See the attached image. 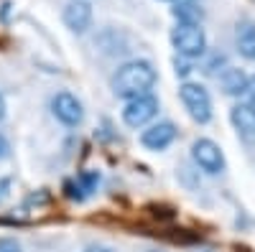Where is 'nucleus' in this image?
Returning <instances> with one entry per match:
<instances>
[{
  "mask_svg": "<svg viewBox=\"0 0 255 252\" xmlns=\"http://www.w3.org/2000/svg\"><path fill=\"white\" fill-rule=\"evenodd\" d=\"M156 84V69L145 59H130L118 67L113 74V92L115 97L130 99L138 94H148Z\"/></svg>",
  "mask_w": 255,
  "mask_h": 252,
  "instance_id": "obj_1",
  "label": "nucleus"
},
{
  "mask_svg": "<svg viewBox=\"0 0 255 252\" xmlns=\"http://www.w3.org/2000/svg\"><path fill=\"white\" fill-rule=\"evenodd\" d=\"M171 44L181 59L194 61L207 54V33L202 23H176L171 31Z\"/></svg>",
  "mask_w": 255,
  "mask_h": 252,
  "instance_id": "obj_2",
  "label": "nucleus"
},
{
  "mask_svg": "<svg viewBox=\"0 0 255 252\" xmlns=\"http://www.w3.org/2000/svg\"><path fill=\"white\" fill-rule=\"evenodd\" d=\"M179 97H181L189 117L194 122L207 125L212 120V97H209L204 84H199V82H184L179 87Z\"/></svg>",
  "mask_w": 255,
  "mask_h": 252,
  "instance_id": "obj_3",
  "label": "nucleus"
},
{
  "mask_svg": "<svg viewBox=\"0 0 255 252\" xmlns=\"http://www.w3.org/2000/svg\"><path fill=\"white\" fill-rule=\"evenodd\" d=\"M158 97L156 94H138V97H130L125 99V107H123V122L133 130H140L145 125H151L158 115Z\"/></svg>",
  "mask_w": 255,
  "mask_h": 252,
  "instance_id": "obj_4",
  "label": "nucleus"
},
{
  "mask_svg": "<svg viewBox=\"0 0 255 252\" xmlns=\"http://www.w3.org/2000/svg\"><path fill=\"white\" fill-rule=\"evenodd\" d=\"M191 158H194V163L202 168V171L207 176H217L225 171V153L222 148L215 143V140H209V138H199L191 143Z\"/></svg>",
  "mask_w": 255,
  "mask_h": 252,
  "instance_id": "obj_5",
  "label": "nucleus"
},
{
  "mask_svg": "<svg viewBox=\"0 0 255 252\" xmlns=\"http://www.w3.org/2000/svg\"><path fill=\"white\" fill-rule=\"evenodd\" d=\"M51 115L67 128H77L84 120V104L72 92H56L51 97Z\"/></svg>",
  "mask_w": 255,
  "mask_h": 252,
  "instance_id": "obj_6",
  "label": "nucleus"
},
{
  "mask_svg": "<svg viewBox=\"0 0 255 252\" xmlns=\"http://www.w3.org/2000/svg\"><path fill=\"white\" fill-rule=\"evenodd\" d=\"M179 130H176V125L174 122H168V120H161V122H151V125H145V130L140 133V145L145 151H166L168 145H171L176 140Z\"/></svg>",
  "mask_w": 255,
  "mask_h": 252,
  "instance_id": "obj_7",
  "label": "nucleus"
},
{
  "mask_svg": "<svg viewBox=\"0 0 255 252\" xmlns=\"http://www.w3.org/2000/svg\"><path fill=\"white\" fill-rule=\"evenodd\" d=\"M61 20L72 33H84L92 26V3L90 0H69L64 5Z\"/></svg>",
  "mask_w": 255,
  "mask_h": 252,
  "instance_id": "obj_8",
  "label": "nucleus"
},
{
  "mask_svg": "<svg viewBox=\"0 0 255 252\" xmlns=\"http://www.w3.org/2000/svg\"><path fill=\"white\" fill-rule=\"evenodd\" d=\"M235 49L243 59L255 61V20L240 18L235 23Z\"/></svg>",
  "mask_w": 255,
  "mask_h": 252,
  "instance_id": "obj_9",
  "label": "nucleus"
},
{
  "mask_svg": "<svg viewBox=\"0 0 255 252\" xmlns=\"http://www.w3.org/2000/svg\"><path fill=\"white\" fill-rule=\"evenodd\" d=\"M230 120H232V125H235V130L243 140H248V143L255 140V112L248 102L235 104V107L230 110Z\"/></svg>",
  "mask_w": 255,
  "mask_h": 252,
  "instance_id": "obj_10",
  "label": "nucleus"
},
{
  "mask_svg": "<svg viewBox=\"0 0 255 252\" xmlns=\"http://www.w3.org/2000/svg\"><path fill=\"white\" fill-rule=\"evenodd\" d=\"M100 186V173L97 171H82L77 178L67 181V196L69 199H77V201H84L87 196H92Z\"/></svg>",
  "mask_w": 255,
  "mask_h": 252,
  "instance_id": "obj_11",
  "label": "nucleus"
},
{
  "mask_svg": "<svg viewBox=\"0 0 255 252\" xmlns=\"http://www.w3.org/2000/svg\"><path fill=\"white\" fill-rule=\"evenodd\" d=\"M248 84H250V77H248L243 69L227 67V69L220 74V87H222V92L230 94V97H243V94H248Z\"/></svg>",
  "mask_w": 255,
  "mask_h": 252,
  "instance_id": "obj_12",
  "label": "nucleus"
},
{
  "mask_svg": "<svg viewBox=\"0 0 255 252\" xmlns=\"http://www.w3.org/2000/svg\"><path fill=\"white\" fill-rule=\"evenodd\" d=\"M171 13H174V18L179 20V23H202V8L197 3H189V0L176 3Z\"/></svg>",
  "mask_w": 255,
  "mask_h": 252,
  "instance_id": "obj_13",
  "label": "nucleus"
},
{
  "mask_svg": "<svg viewBox=\"0 0 255 252\" xmlns=\"http://www.w3.org/2000/svg\"><path fill=\"white\" fill-rule=\"evenodd\" d=\"M174 67H176V77H181V79H186V77L191 74V64H189V59H181V56H176Z\"/></svg>",
  "mask_w": 255,
  "mask_h": 252,
  "instance_id": "obj_14",
  "label": "nucleus"
},
{
  "mask_svg": "<svg viewBox=\"0 0 255 252\" xmlns=\"http://www.w3.org/2000/svg\"><path fill=\"white\" fill-rule=\"evenodd\" d=\"M0 252H20L18 240H13V237H0Z\"/></svg>",
  "mask_w": 255,
  "mask_h": 252,
  "instance_id": "obj_15",
  "label": "nucleus"
},
{
  "mask_svg": "<svg viewBox=\"0 0 255 252\" xmlns=\"http://www.w3.org/2000/svg\"><path fill=\"white\" fill-rule=\"evenodd\" d=\"M8 153H10V143H8V138L3 133H0V161L8 158Z\"/></svg>",
  "mask_w": 255,
  "mask_h": 252,
  "instance_id": "obj_16",
  "label": "nucleus"
},
{
  "mask_svg": "<svg viewBox=\"0 0 255 252\" xmlns=\"http://www.w3.org/2000/svg\"><path fill=\"white\" fill-rule=\"evenodd\" d=\"M84 252H113L110 247H105V245H92V247H87Z\"/></svg>",
  "mask_w": 255,
  "mask_h": 252,
  "instance_id": "obj_17",
  "label": "nucleus"
},
{
  "mask_svg": "<svg viewBox=\"0 0 255 252\" xmlns=\"http://www.w3.org/2000/svg\"><path fill=\"white\" fill-rule=\"evenodd\" d=\"M5 110H8V104H5V97H3V92H0V122H3V117H5Z\"/></svg>",
  "mask_w": 255,
  "mask_h": 252,
  "instance_id": "obj_18",
  "label": "nucleus"
},
{
  "mask_svg": "<svg viewBox=\"0 0 255 252\" xmlns=\"http://www.w3.org/2000/svg\"><path fill=\"white\" fill-rule=\"evenodd\" d=\"M248 94H255V77H250V84H248Z\"/></svg>",
  "mask_w": 255,
  "mask_h": 252,
  "instance_id": "obj_19",
  "label": "nucleus"
},
{
  "mask_svg": "<svg viewBox=\"0 0 255 252\" xmlns=\"http://www.w3.org/2000/svg\"><path fill=\"white\" fill-rule=\"evenodd\" d=\"M248 104H250L253 112H255V94H248Z\"/></svg>",
  "mask_w": 255,
  "mask_h": 252,
  "instance_id": "obj_20",
  "label": "nucleus"
},
{
  "mask_svg": "<svg viewBox=\"0 0 255 252\" xmlns=\"http://www.w3.org/2000/svg\"><path fill=\"white\" fill-rule=\"evenodd\" d=\"M166 3H184V0H166Z\"/></svg>",
  "mask_w": 255,
  "mask_h": 252,
  "instance_id": "obj_21",
  "label": "nucleus"
}]
</instances>
